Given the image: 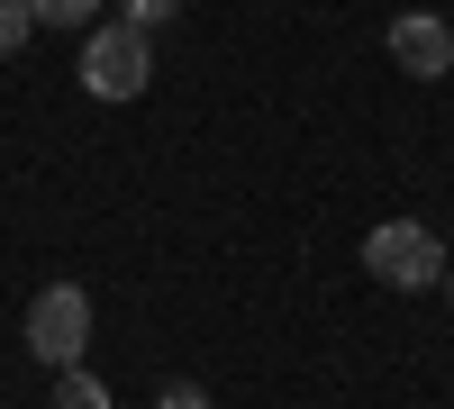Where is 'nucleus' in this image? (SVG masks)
Returning a JSON list of instances; mask_svg holds the SVG:
<instances>
[{"instance_id":"nucleus-7","label":"nucleus","mask_w":454,"mask_h":409,"mask_svg":"<svg viewBox=\"0 0 454 409\" xmlns=\"http://www.w3.org/2000/svg\"><path fill=\"white\" fill-rule=\"evenodd\" d=\"M36 36V19H27V0H0V64H10L19 46Z\"/></svg>"},{"instance_id":"nucleus-1","label":"nucleus","mask_w":454,"mask_h":409,"mask_svg":"<svg viewBox=\"0 0 454 409\" xmlns=\"http://www.w3.org/2000/svg\"><path fill=\"white\" fill-rule=\"evenodd\" d=\"M27 355L46 364V374H64V364L91 355V291L82 282H46L27 301Z\"/></svg>"},{"instance_id":"nucleus-6","label":"nucleus","mask_w":454,"mask_h":409,"mask_svg":"<svg viewBox=\"0 0 454 409\" xmlns=\"http://www.w3.org/2000/svg\"><path fill=\"white\" fill-rule=\"evenodd\" d=\"M27 19H36V28H91L100 0H27Z\"/></svg>"},{"instance_id":"nucleus-8","label":"nucleus","mask_w":454,"mask_h":409,"mask_svg":"<svg viewBox=\"0 0 454 409\" xmlns=\"http://www.w3.org/2000/svg\"><path fill=\"white\" fill-rule=\"evenodd\" d=\"M173 10H182V0H119V19H128V28H145V36H155Z\"/></svg>"},{"instance_id":"nucleus-5","label":"nucleus","mask_w":454,"mask_h":409,"mask_svg":"<svg viewBox=\"0 0 454 409\" xmlns=\"http://www.w3.org/2000/svg\"><path fill=\"white\" fill-rule=\"evenodd\" d=\"M55 409H109V382L82 374V364H64V374H55Z\"/></svg>"},{"instance_id":"nucleus-4","label":"nucleus","mask_w":454,"mask_h":409,"mask_svg":"<svg viewBox=\"0 0 454 409\" xmlns=\"http://www.w3.org/2000/svg\"><path fill=\"white\" fill-rule=\"evenodd\" d=\"M391 64L409 73V83H445L454 73V28L436 10H400L391 19Z\"/></svg>"},{"instance_id":"nucleus-10","label":"nucleus","mask_w":454,"mask_h":409,"mask_svg":"<svg viewBox=\"0 0 454 409\" xmlns=\"http://www.w3.org/2000/svg\"><path fill=\"white\" fill-rule=\"evenodd\" d=\"M436 291H445V301H454V264H445V282H436Z\"/></svg>"},{"instance_id":"nucleus-2","label":"nucleus","mask_w":454,"mask_h":409,"mask_svg":"<svg viewBox=\"0 0 454 409\" xmlns=\"http://www.w3.org/2000/svg\"><path fill=\"white\" fill-rule=\"evenodd\" d=\"M145 83H155V46H145V28L109 19V28L82 36V91L91 100H137Z\"/></svg>"},{"instance_id":"nucleus-9","label":"nucleus","mask_w":454,"mask_h":409,"mask_svg":"<svg viewBox=\"0 0 454 409\" xmlns=\"http://www.w3.org/2000/svg\"><path fill=\"white\" fill-rule=\"evenodd\" d=\"M155 409H209V391H200V382H164Z\"/></svg>"},{"instance_id":"nucleus-3","label":"nucleus","mask_w":454,"mask_h":409,"mask_svg":"<svg viewBox=\"0 0 454 409\" xmlns=\"http://www.w3.org/2000/svg\"><path fill=\"white\" fill-rule=\"evenodd\" d=\"M364 273L391 282V291H436L445 282V246H436V228H419V218H382V228L364 237Z\"/></svg>"}]
</instances>
